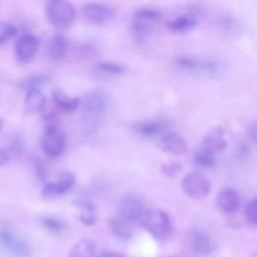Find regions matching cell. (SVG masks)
<instances>
[{
  "mask_svg": "<svg viewBox=\"0 0 257 257\" xmlns=\"http://www.w3.org/2000/svg\"><path fill=\"white\" fill-rule=\"evenodd\" d=\"M119 257H121V256H119Z\"/></svg>",
  "mask_w": 257,
  "mask_h": 257,
  "instance_id": "cell-38",
  "label": "cell"
},
{
  "mask_svg": "<svg viewBox=\"0 0 257 257\" xmlns=\"http://www.w3.org/2000/svg\"><path fill=\"white\" fill-rule=\"evenodd\" d=\"M142 224L151 236L159 241L168 239L173 231L169 215L161 209H153L145 213L142 218Z\"/></svg>",
  "mask_w": 257,
  "mask_h": 257,
  "instance_id": "cell-2",
  "label": "cell"
},
{
  "mask_svg": "<svg viewBox=\"0 0 257 257\" xmlns=\"http://www.w3.org/2000/svg\"><path fill=\"white\" fill-rule=\"evenodd\" d=\"M182 189L190 198L202 200L210 194L211 183L202 174L190 173L184 177L182 181Z\"/></svg>",
  "mask_w": 257,
  "mask_h": 257,
  "instance_id": "cell-7",
  "label": "cell"
},
{
  "mask_svg": "<svg viewBox=\"0 0 257 257\" xmlns=\"http://www.w3.org/2000/svg\"><path fill=\"white\" fill-rule=\"evenodd\" d=\"M0 247L11 257H29L32 253L29 242L8 225L0 226Z\"/></svg>",
  "mask_w": 257,
  "mask_h": 257,
  "instance_id": "cell-3",
  "label": "cell"
},
{
  "mask_svg": "<svg viewBox=\"0 0 257 257\" xmlns=\"http://www.w3.org/2000/svg\"><path fill=\"white\" fill-rule=\"evenodd\" d=\"M49 81V76L43 73H36L28 76L26 79L23 80V87L26 89L37 87L39 88L41 85L45 84Z\"/></svg>",
  "mask_w": 257,
  "mask_h": 257,
  "instance_id": "cell-28",
  "label": "cell"
},
{
  "mask_svg": "<svg viewBox=\"0 0 257 257\" xmlns=\"http://www.w3.org/2000/svg\"><path fill=\"white\" fill-rule=\"evenodd\" d=\"M108 105L107 94L102 90L89 92L83 100L84 112L90 117H98L104 113Z\"/></svg>",
  "mask_w": 257,
  "mask_h": 257,
  "instance_id": "cell-10",
  "label": "cell"
},
{
  "mask_svg": "<svg viewBox=\"0 0 257 257\" xmlns=\"http://www.w3.org/2000/svg\"><path fill=\"white\" fill-rule=\"evenodd\" d=\"M67 49V41L63 34L55 33L53 34L47 45V54L49 58L53 61H59L63 58Z\"/></svg>",
  "mask_w": 257,
  "mask_h": 257,
  "instance_id": "cell-19",
  "label": "cell"
},
{
  "mask_svg": "<svg viewBox=\"0 0 257 257\" xmlns=\"http://www.w3.org/2000/svg\"><path fill=\"white\" fill-rule=\"evenodd\" d=\"M177 66L193 73L204 75H215L219 72L221 64L215 59L200 58L192 55H179L175 58Z\"/></svg>",
  "mask_w": 257,
  "mask_h": 257,
  "instance_id": "cell-4",
  "label": "cell"
},
{
  "mask_svg": "<svg viewBox=\"0 0 257 257\" xmlns=\"http://www.w3.org/2000/svg\"><path fill=\"white\" fill-rule=\"evenodd\" d=\"M188 242L191 249L199 255H210L216 247L213 239L200 230H192L188 235Z\"/></svg>",
  "mask_w": 257,
  "mask_h": 257,
  "instance_id": "cell-13",
  "label": "cell"
},
{
  "mask_svg": "<svg viewBox=\"0 0 257 257\" xmlns=\"http://www.w3.org/2000/svg\"><path fill=\"white\" fill-rule=\"evenodd\" d=\"M51 98L55 107L64 112H71L75 110L81 103L79 97L69 96L59 89H56L52 92Z\"/></svg>",
  "mask_w": 257,
  "mask_h": 257,
  "instance_id": "cell-20",
  "label": "cell"
},
{
  "mask_svg": "<svg viewBox=\"0 0 257 257\" xmlns=\"http://www.w3.org/2000/svg\"><path fill=\"white\" fill-rule=\"evenodd\" d=\"M217 206L220 211L225 214L235 213L240 206V197L238 193L233 189H224L222 190L216 199Z\"/></svg>",
  "mask_w": 257,
  "mask_h": 257,
  "instance_id": "cell-16",
  "label": "cell"
},
{
  "mask_svg": "<svg viewBox=\"0 0 257 257\" xmlns=\"http://www.w3.org/2000/svg\"><path fill=\"white\" fill-rule=\"evenodd\" d=\"M34 172H35V175H36V177L39 181L43 182V181L46 180L47 169H46L45 164L39 159H36L34 161Z\"/></svg>",
  "mask_w": 257,
  "mask_h": 257,
  "instance_id": "cell-32",
  "label": "cell"
},
{
  "mask_svg": "<svg viewBox=\"0 0 257 257\" xmlns=\"http://www.w3.org/2000/svg\"><path fill=\"white\" fill-rule=\"evenodd\" d=\"M82 18L93 25H103L114 17V10L111 6L101 2H87L80 10Z\"/></svg>",
  "mask_w": 257,
  "mask_h": 257,
  "instance_id": "cell-6",
  "label": "cell"
},
{
  "mask_svg": "<svg viewBox=\"0 0 257 257\" xmlns=\"http://www.w3.org/2000/svg\"><path fill=\"white\" fill-rule=\"evenodd\" d=\"M117 215L126 221L134 223L142 220L144 216V209L142 202L134 196H125L119 202L117 208Z\"/></svg>",
  "mask_w": 257,
  "mask_h": 257,
  "instance_id": "cell-12",
  "label": "cell"
},
{
  "mask_svg": "<svg viewBox=\"0 0 257 257\" xmlns=\"http://www.w3.org/2000/svg\"><path fill=\"white\" fill-rule=\"evenodd\" d=\"M249 136L252 141L257 143V122L253 123L249 128Z\"/></svg>",
  "mask_w": 257,
  "mask_h": 257,
  "instance_id": "cell-35",
  "label": "cell"
},
{
  "mask_svg": "<svg viewBox=\"0 0 257 257\" xmlns=\"http://www.w3.org/2000/svg\"><path fill=\"white\" fill-rule=\"evenodd\" d=\"M244 215L246 220L252 224L257 225V198L251 200L245 207Z\"/></svg>",
  "mask_w": 257,
  "mask_h": 257,
  "instance_id": "cell-30",
  "label": "cell"
},
{
  "mask_svg": "<svg viewBox=\"0 0 257 257\" xmlns=\"http://www.w3.org/2000/svg\"><path fill=\"white\" fill-rule=\"evenodd\" d=\"M74 204L79 208L80 221L86 226H92L96 222V215L93 204L84 198H77L74 200Z\"/></svg>",
  "mask_w": 257,
  "mask_h": 257,
  "instance_id": "cell-23",
  "label": "cell"
},
{
  "mask_svg": "<svg viewBox=\"0 0 257 257\" xmlns=\"http://www.w3.org/2000/svg\"><path fill=\"white\" fill-rule=\"evenodd\" d=\"M10 160V153L4 148H0V168L6 166Z\"/></svg>",
  "mask_w": 257,
  "mask_h": 257,
  "instance_id": "cell-34",
  "label": "cell"
},
{
  "mask_svg": "<svg viewBox=\"0 0 257 257\" xmlns=\"http://www.w3.org/2000/svg\"><path fill=\"white\" fill-rule=\"evenodd\" d=\"M23 150V141L19 137H15L11 140L9 144V152H12L14 154H18Z\"/></svg>",
  "mask_w": 257,
  "mask_h": 257,
  "instance_id": "cell-33",
  "label": "cell"
},
{
  "mask_svg": "<svg viewBox=\"0 0 257 257\" xmlns=\"http://www.w3.org/2000/svg\"><path fill=\"white\" fill-rule=\"evenodd\" d=\"M226 147L227 141L224 137V131L220 126H215L209 130L202 140V150L213 155L222 152Z\"/></svg>",
  "mask_w": 257,
  "mask_h": 257,
  "instance_id": "cell-14",
  "label": "cell"
},
{
  "mask_svg": "<svg viewBox=\"0 0 257 257\" xmlns=\"http://www.w3.org/2000/svg\"><path fill=\"white\" fill-rule=\"evenodd\" d=\"M182 170V167L177 162H167L162 166V172L165 176L172 178L177 176Z\"/></svg>",
  "mask_w": 257,
  "mask_h": 257,
  "instance_id": "cell-31",
  "label": "cell"
},
{
  "mask_svg": "<svg viewBox=\"0 0 257 257\" xmlns=\"http://www.w3.org/2000/svg\"><path fill=\"white\" fill-rule=\"evenodd\" d=\"M109 227L114 236L120 239H128L133 235L132 223L116 214L109 220Z\"/></svg>",
  "mask_w": 257,
  "mask_h": 257,
  "instance_id": "cell-25",
  "label": "cell"
},
{
  "mask_svg": "<svg viewBox=\"0 0 257 257\" xmlns=\"http://www.w3.org/2000/svg\"><path fill=\"white\" fill-rule=\"evenodd\" d=\"M159 21L144 15H133L131 33L137 42L146 41L154 32Z\"/></svg>",
  "mask_w": 257,
  "mask_h": 257,
  "instance_id": "cell-11",
  "label": "cell"
},
{
  "mask_svg": "<svg viewBox=\"0 0 257 257\" xmlns=\"http://www.w3.org/2000/svg\"><path fill=\"white\" fill-rule=\"evenodd\" d=\"M41 224L45 230L54 235H61L65 229V223L55 216H44L41 219Z\"/></svg>",
  "mask_w": 257,
  "mask_h": 257,
  "instance_id": "cell-26",
  "label": "cell"
},
{
  "mask_svg": "<svg viewBox=\"0 0 257 257\" xmlns=\"http://www.w3.org/2000/svg\"><path fill=\"white\" fill-rule=\"evenodd\" d=\"M96 243L94 240L84 238L76 242L69 251L68 257H94Z\"/></svg>",
  "mask_w": 257,
  "mask_h": 257,
  "instance_id": "cell-24",
  "label": "cell"
},
{
  "mask_svg": "<svg viewBox=\"0 0 257 257\" xmlns=\"http://www.w3.org/2000/svg\"><path fill=\"white\" fill-rule=\"evenodd\" d=\"M65 136L56 123L46 124L41 138L43 153L51 159H57L65 150Z\"/></svg>",
  "mask_w": 257,
  "mask_h": 257,
  "instance_id": "cell-5",
  "label": "cell"
},
{
  "mask_svg": "<svg viewBox=\"0 0 257 257\" xmlns=\"http://www.w3.org/2000/svg\"><path fill=\"white\" fill-rule=\"evenodd\" d=\"M198 25V18L193 13L181 14L168 23V29L174 33H185Z\"/></svg>",
  "mask_w": 257,
  "mask_h": 257,
  "instance_id": "cell-17",
  "label": "cell"
},
{
  "mask_svg": "<svg viewBox=\"0 0 257 257\" xmlns=\"http://www.w3.org/2000/svg\"><path fill=\"white\" fill-rule=\"evenodd\" d=\"M3 124H4V122H3V119L0 117V131L3 128Z\"/></svg>",
  "mask_w": 257,
  "mask_h": 257,
  "instance_id": "cell-37",
  "label": "cell"
},
{
  "mask_svg": "<svg viewBox=\"0 0 257 257\" xmlns=\"http://www.w3.org/2000/svg\"><path fill=\"white\" fill-rule=\"evenodd\" d=\"M94 257H119V255H115L108 251H102V252L98 253L97 255H95Z\"/></svg>",
  "mask_w": 257,
  "mask_h": 257,
  "instance_id": "cell-36",
  "label": "cell"
},
{
  "mask_svg": "<svg viewBox=\"0 0 257 257\" xmlns=\"http://www.w3.org/2000/svg\"><path fill=\"white\" fill-rule=\"evenodd\" d=\"M134 130L144 138H155L166 132L167 124L161 120H145L136 123Z\"/></svg>",
  "mask_w": 257,
  "mask_h": 257,
  "instance_id": "cell-21",
  "label": "cell"
},
{
  "mask_svg": "<svg viewBox=\"0 0 257 257\" xmlns=\"http://www.w3.org/2000/svg\"><path fill=\"white\" fill-rule=\"evenodd\" d=\"M46 18L58 29L70 27L76 19V10L69 0H46Z\"/></svg>",
  "mask_w": 257,
  "mask_h": 257,
  "instance_id": "cell-1",
  "label": "cell"
},
{
  "mask_svg": "<svg viewBox=\"0 0 257 257\" xmlns=\"http://www.w3.org/2000/svg\"><path fill=\"white\" fill-rule=\"evenodd\" d=\"M46 103V98L40 88L33 87L29 88L26 91L24 97L25 108L31 113H37L44 109Z\"/></svg>",
  "mask_w": 257,
  "mask_h": 257,
  "instance_id": "cell-18",
  "label": "cell"
},
{
  "mask_svg": "<svg viewBox=\"0 0 257 257\" xmlns=\"http://www.w3.org/2000/svg\"><path fill=\"white\" fill-rule=\"evenodd\" d=\"M74 181L75 177L71 172H62L57 176L55 182H49L44 185L42 196L45 199H52L65 194L72 188Z\"/></svg>",
  "mask_w": 257,
  "mask_h": 257,
  "instance_id": "cell-9",
  "label": "cell"
},
{
  "mask_svg": "<svg viewBox=\"0 0 257 257\" xmlns=\"http://www.w3.org/2000/svg\"><path fill=\"white\" fill-rule=\"evenodd\" d=\"M17 33V28L14 24L0 20V45L6 43L13 38Z\"/></svg>",
  "mask_w": 257,
  "mask_h": 257,
  "instance_id": "cell-29",
  "label": "cell"
},
{
  "mask_svg": "<svg viewBox=\"0 0 257 257\" xmlns=\"http://www.w3.org/2000/svg\"><path fill=\"white\" fill-rule=\"evenodd\" d=\"M124 70H125V67L123 64L115 61H110V60L99 61L95 63L93 66V72L103 77L119 76L124 73Z\"/></svg>",
  "mask_w": 257,
  "mask_h": 257,
  "instance_id": "cell-22",
  "label": "cell"
},
{
  "mask_svg": "<svg viewBox=\"0 0 257 257\" xmlns=\"http://www.w3.org/2000/svg\"><path fill=\"white\" fill-rule=\"evenodd\" d=\"M39 48V40L32 33H23L14 44L15 57L20 63L30 62Z\"/></svg>",
  "mask_w": 257,
  "mask_h": 257,
  "instance_id": "cell-8",
  "label": "cell"
},
{
  "mask_svg": "<svg viewBox=\"0 0 257 257\" xmlns=\"http://www.w3.org/2000/svg\"><path fill=\"white\" fill-rule=\"evenodd\" d=\"M194 162L198 166L202 168H207V169L213 168L216 166V158L214 157V155L202 149L195 153Z\"/></svg>",
  "mask_w": 257,
  "mask_h": 257,
  "instance_id": "cell-27",
  "label": "cell"
},
{
  "mask_svg": "<svg viewBox=\"0 0 257 257\" xmlns=\"http://www.w3.org/2000/svg\"><path fill=\"white\" fill-rule=\"evenodd\" d=\"M160 148L164 153L169 155L181 156L187 152L188 145L184 138L171 132L163 135L160 142Z\"/></svg>",
  "mask_w": 257,
  "mask_h": 257,
  "instance_id": "cell-15",
  "label": "cell"
}]
</instances>
